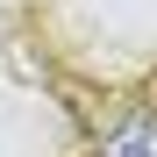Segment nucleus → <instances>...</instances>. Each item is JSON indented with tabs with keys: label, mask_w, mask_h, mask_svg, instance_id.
Here are the masks:
<instances>
[{
	"label": "nucleus",
	"mask_w": 157,
	"mask_h": 157,
	"mask_svg": "<svg viewBox=\"0 0 157 157\" xmlns=\"http://www.w3.org/2000/svg\"><path fill=\"white\" fill-rule=\"evenodd\" d=\"M100 157H157V107L150 114H128L107 143H100Z\"/></svg>",
	"instance_id": "obj_1"
}]
</instances>
